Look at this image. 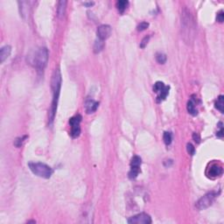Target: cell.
Instances as JSON below:
<instances>
[{"label": "cell", "mask_w": 224, "mask_h": 224, "mask_svg": "<svg viewBox=\"0 0 224 224\" xmlns=\"http://www.w3.org/2000/svg\"><path fill=\"white\" fill-rule=\"evenodd\" d=\"M196 32V25L188 8H184L181 12V36L185 43L190 45L194 42Z\"/></svg>", "instance_id": "cell-1"}, {"label": "cell", "mask_w": 224, "mask_h": 224, "mask_svg": "<svg viewBox=\"0 0 224 224\" xmlns=\"http://www.w3.org/2000/svg\"><path fill=\"white\" fill-rule=\"evenodd\" d=\"M61 86V74L59 69H55L52 77V90H53V102L51 106V110L49 113V120L50 123L54 121L55 119V112L57 109V104L60 96V90Z\"/></svg>", "instance_id": "cell-2"}, {"label": "cell", "mask_w": 224, "mask_h": 224, "mask_svg": "<svg viewBox=\"0 0 224 224\" xmlns=\"http://www.w3.org/2000/svg\"><path fill=\"white\" fill-rule=\"evenodd\" d=\"M48 50L46 47H40L35 52L32 58V63L33 67H36L39 71H42L47 67L48 61Z\"/></svg>", "instance_id": "cell-3"}, {"label": "cell", "mask_w": 224, "mask_h": 224, "mask_svg": "<svg viewBox=\"0 0 224 224\" xmlns=\"http://www.w3.org/2000/svg\"><path fill=\"white\" fill-rule=\"evenodd\" d=\"M28 166L33 174L43 179H49L53 174V169L46 164L31 162L28 164Z\"/></svg>", "instance_id": "cell-4"}, {"label": "cell", "mask_w": 224, "mask_h": 224, "mask_svg": "<svg viewBox=\"0 0 224 224\" xmlns=\"http://www.w3.org/2000/svg\"><path fill=\"white\" fill-rule=\"evenodd\" d=\"M216 197V194L215 192H210L208 194H205L204 196H202L200 200L196 202V208L199 210H203L206 209L208 207H210L213 204V202L215 201V199Z\"/></svg>", "instance_id": "cell-5"}, {"label": "cell", "mask_w": 224, "mask_h": 224, "mask_svg": "<svg viewBox=\"0 0 224 224\" xmlns=\"http://www.w3.org/2000/svg\"><path fill=\"white\" fill-rule=\"evenodd\" d=\"M128 223L130 224H151V216L146 213H140L136 215L128 220Z\"/></svg>", "instance_id": "cell-6"}, {"label": "cell", "mask_w": 224, "mask_h": 224, "mask_svg": "<svg viewBox=\"0 0 224 224\" xmlns=\"http://www.w3.org/2000/svg\"><path fill=\"white\" fill-rule=\"evenodd\" d=\"M111 33V27L109 25H101L97 31V37L99 40H105L106 39H108Z\"/></svg>", "instance_id": "cell-7"}, {"label": "cell", "mask_w": 224, "mask_h": 224, "mask_svg": "<svg viewBox=\"0 0 224 224\" xmlns=\"http://www.w3.org/2000/svg\"><path fill=\"white\" fill-rule=\"evenodd\" d=\"M85 106V110L87 112V114H91V113H94L98 108L99 106V103L96 102L95 100L89 98L85 101L84 103Z\"/></svg>", "instance_id": "cell-8"}, {"label": "cell", "mask_w": 224, "mask_h": 224, "mask_svg": "<svg viewBox=\"0 0 224 224\" xmlns=\"http://www.w3.org/2000/svg\"><path fill=\"white\" fill-rule=\"evenodd\" d=\"M19 6V13L20 16L24 19H26L29 16V3L26 1H19L18 2Z\"/></svg>", "instance_id": "cell-9"}, {"label": "cell", "mask_w": 224, "mask_h": 224, "mask_svg": "<svg viewBox=\"0 0 224 224\" xmlns=\"http://www.w3.org/2000/svg\"><path fill=\"white\" fill-rule=\"evenodd\" d=\"M12 52V47L11 46H5L0 50V62L3 63L6 59L10 56Z\"/></svg>", "instance_id": "cell-10"}, {"label": "cell", "mask_w": 224, "mask_h": 224, "mask_svg": "<svg viewBox=\"0 0 224 224\" xmlns=\"http://www.w3.org/2000/svg\"><path fill=\"white\" fill-rule=\"evenodd\" d=\"M208 174L213 178L218 177V176L222 174V168L219 165H213L212 167H210V169L208 171Z\"/></svg>", "instance_id": "cell-11"}, {"label": "cell", "mask_w": 224, "mask_h": 224, "mask_svg": "<svg viewBox=\"0 0 224 224\" xmlns=\"http://www.w3.org/2000/svg\"><path fill=\"white\" fill-rule=\"evenodd\" d=\"M66 6H67V1L61 0L59 2L58 7H57V15L59 18H61L64 16L65 12H66Z\"/></svg>", "instance_id": "cell-12"}, {"label": "cell", "mask_w": 224, "mask_h": 224, "mask_svg": "<svg viewBox=\"0 0 224 224\" xmlns=\"http://www.w3.org/2000/svg\"><path fill=\"white\" fill-rule=\"evenodd\" d=\"M169 89H170V87L169 86H165V88H164L162 90L160 91L158 94V102H160V101H163L165 100L167 96H168V94H169Z\"/></svg>", "instance_id": "cell-13"}, {"label": "cell", "mask_w": 224, "mask_h": 224, "mask_svg": "<svg viewBox=\"0 0 224 224\" xmlns=\"http://www.w3.org/2000/svg\"><path fill=\"white\" fill-rule=\"evenodd\" d=\"M81 134V127H80V124H73L71 125V132H70V135L71 137L74 138V139H76L78 138Z\"/></svg>", "instance_id": "cell-14"}, {"label": "cell", "mask_w": 224, "mask_h": 224, "mask_svg": "<svg viewBox=\"0 0 224 224\" xmlns=\"http://www.w3.org/2000/svg\"><path fill=\"white\" fill-rule=\"evenodd\" d=\"M104 47V40H97L96 42H95V45H94V53L95 54H98L100 53Z\"/></svg>", "instance_id": "cell-15"}, {"label": "cell", "mask_w": 224, "mask_h": 224, "mask_svg": "<svg viewBox=\"0 0 224 224\" xmlns=\"http://www.w3.org/2000/svg\"><path fill=\"white\" fill-rule=\"evenodd\" d=\"M187 109H188V113L192 116H196L198 114V111L195 108V105L193 101H188V105H187Z\"/></svg>", "instance_id": "cell-16"}, {"label": "cell", "mask_w": 224, "mask_h": 224, "mask_svg": "<svg viewBox=\"0 0 224 224\" xmlns=\"http://www.w3.org/2000/svg\"><path fill=\"white\" fill-rule=\"evenodd\" d=\"M128 5H129V2L126 1V0H119V1L116 2V6L117 10H118L119 12H123L126 8H127Z\"/></svg>", "instance_id": "cell-17"}, {"label": "cell", "mask_w": 224, "mask_h": 224, "mask_svg": "<svg viewBox=\"0 0 224 224\" xmlns=\"http://www.w3.org/2000/svg\"><path fill=\"white\" fill-rule=\"evenodd\" d=\"M215 108L220 110L222 113L224 111V97L223 96H219L217 98V101L215 103Z\"/></svg>", "instance_id": "cell-18"}, {"label": "cell", "mask_w": 224, "mask_h": 224, "mask_svg": "<svg viewBox=\"0 0 224 224\" xmlns=\"http://www.w3.org/2000/svg\"><path fill=\"white\" fill-rule=\"evenodd\" d=\"M140 173V167H131V171L129 172V178L131 180L136 179Z\"/></svg>", "instance_id": "cell-19"}, {"label": "cell", "mask_w": 224, "mask_h": 224, "mask_svg": "<svg viewBox=\"0 0 224 224\" xmlns=\"http://www.w3.org/2000/svg\"><path fill=\"white\" fill-rule=\"evenodd\" d=\"M142 164V159L139 156H134L131 160V167H140Z\"/></svg>", "instance_id": "cell-20"}, {"label": "cell", "mask_w": 224, "mask_h": 224, "mask_svg": "<svg viewBox=\"0 0 224 224\" xmlns=\"http://www.w3.org/2000/svg\"><path fill=\"white\" fill-rule=\"evenodd\" d=\"M163 139L164 142H165V144L166 146H169V145H171L172 140H173V135H172V133L169 132V131H165L163 135Z\"/></svg>", "instance_id": "cell-21"}, {"label": "cell", "mask_w": 224, "mask_h": 224, "mask_svg": "<svg viewBox=\"0 0 224 224\" xmlns=\"http://www.w3.org/2000/svg\"><path fill=\"white\" fill-rule=\"evenodd\" d=\"M165 87V85L162 82H157L154 84V86H153V92H155V93L158 94L160 91L163 89Z\"/></svg>", "instance_id": "cell-22"}, {"label": "cell", "mask_w": 224, "mask_h": 224, "mask_svg": "<svg viewBox=\"0 0 224 224\" xmlns=\"http://www.w3.org/2000/svg\"><path fill=\"white\" fill-rule=\"evenodd\" d=\"M166 55L162 53H158L156 55V61L159 63V64H165L166 61Z\"/></svg>", "instance_id": "cell-23"}, {"label": "cell", "mask_w": 224, "mask_h": 224, "mask_svg": "<svg viewBox=\"0 0 224 224\" xmlns=\"http://www.w3.org/2000/svg\"><path fill=\"white\" fill-rule=\"evenodd\" d=\"M82 122V116L81 115H77L75 116H74L72 118H70L69 120V124L70 125H73V124H78V123H81Z\"/></svg>", "instance_id": "cell-24"}, {"label": "cell", "mask_w": 224, "mask_h": 224, "mask_svg": "<svg viewBox=\"0 0 224 224\" xmlns=\"http://www.w3.org/2000/svg\"><path fill=\"white\" fill-rule=\"evenodd\" d=\"M26 138H27V136H24V137H22V138H18V139H16V140L14 141V145L16 147H20V146H22V144H23V142L25 141V139H26Z\"/></svg>", "instance_id": "cell-25"}, {"label": "cell", "mask_w": 224, "mask_h": 224, "mask_svg": "<svg viewBox=\"0 0 224 224\" xmlns=\"http://www.w3.org/2000/svg\"><path fill=\"white\" fill-rule=\"evenodd\" d=\"M148 26H149V24H148L147 22H141V23L138 25V31H139V32H143V31H145L146 29H147Z\"/></svg>", "instance_id": "cell-26"}, {"label": "cell", "mask_w": 224, "mask_h": 224, "mask_svg": "<svg viewBox=\"0 0 224 224\" xmlns=\"http://www.w3.org/2000/svg\"><path fill=\"white\" fill-rule=\"evenodd\" d=\"M187 151H188V152L191 156H193V155H194V153H195V148H194V146L192 144L188 143V145H187Z\"/></svg>", "instance_id": "cell-27"}, {"label": "cell", "mask_w": 224, "mask_h": 224, "mask_svg": "<svg viewBox=\"0 0 224 224\" xmlns=\"http://www.w3.org/2000/svg\"><path fill=\"white\" fill-rule=\"evenodd\" d=\"M149 40H150V36L145 37V38L142 40L141 43H140V47H141V48H145L146 47V45H147L148 42H149Z\"/></svg>", "instance_id": "cell-28"}, {"label": "cell", "mask_w": 224, "mask_h": 224, "mask_svg": "<svg viewBox=\"0 0 224 224\" xmlns=\"http://www.w3.org/2000/svg\"><path fill=\"white\" fill-rule=\"evenodd\" d=\"M216 18H217V21L218 22H220V23H222L223 22V20H224V12L222 10V11H220V12L217 13V17H216Z\"/></svg>", "instance_id": "cell-29"}, {"label": "cell", "mask_w": 224, "mask_h": 224, "mask_svg": "<svg viewBox=\"0 0 224 224\" xmlns=\"http://www.w3.org/2000/svg\"><path fill=\"white\" fill-rule=\"evenodd\" d=\"M219 125H220V131H217L216 136L218 138H222L223 137V127H222V123H219Z\"/></svg>", "instance_id": "cell-30"}, {"label": "cell", "mask_w": 224, "mask_h": 224, "mask_svg": "<svg viewBox=\"0 0 224 224\" xmlns=\"http://www.w3.org/2000/svg\"><path fill=\"white\" fill-rule=\"evenodd\" d=\"M193 139L197 143V144H199L200 142V135L198 133H194L193 134Z\"/></svg>", "instance_id": "cell-31"}, {"label": "cell", "mask_w": 224, "mask_h": 224, "mask_svg": "<svg viewBox=\"0 0 224 224\" xmlns=\"http://www.w3.org/2000/svg\"><path fill=\"white\" fill-rule=\"evenodd\" d=\"M172 164H173V160H172V159H168V160H165V161L164 162V165H165V167H169Z\"/></svg>", "instance_id": "cell-32"}, {"label": "cell", "mask_w": 224, "mask_h": 224, "mask_svg": "<svg viewBox=\"0 0 224 224\" xmlns=\"http://www.w3.org/2000/svg\"><path fill=\"white\" fill-rule=\"evenodd\" d=\"M84 6L87 7H91L92 6H94V2H85Z\"/></svg>", "instance_id": "cell-33"}]
</instances>
